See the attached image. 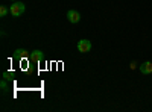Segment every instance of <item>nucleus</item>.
Segmentation results:
<instances>
[{
	"label": "nucleus",
	"mask_w": 152,
	"mask_h": 112,
	"mask_svg": "<svg viewBox=\"0 0 152 112\" xmlns=\"http://www.w3.org/2000/svg\"><path fill=\"white\" fill-rule=\"evenodd\" d=\"M12 76H14L12 73H8V71H5V73H3V79H6V80L12 79Z\"/></svg>",
	"instance_id": "obj_9"
},
{
	"label": "nucleus",
	"mask_w": 152,
	"mask_h": 112,
	"mask_svg": "<svg viewBox=\"0 0 152 112\" xmlns=\"http://www.w3.org/2000/svg\"><path fill=\"white\" fill-rule=\"evenodd\" d=\"M29 59L32 61V62H40V61H43L44 59V53L41 52V50H34V52H31V55H29Z\"/></svg>",
	"instance_id": "obj_4"
},
{
	"label": "nucleus",
	"mask_w": 152,
	"mask_h": 112,
	"mask_svg": "<svg viewBox=\"0 0 152 112\" xmlns=\"http://www.w3.org/2000/svg\"><path fill=\"white\" fill-rule=\"evenodd\" d=\"M8 12H9V9L6 6H0V17H6Z\"/></svg>",
	"instance_id": "obj_7"
},
{
	"label": "nucleus",
	"mask_w": 152,
	"mask_h": 112,
	"mask_svg": "<svg viewBox=\"0 0 152 112\" xmlns=\"http://www.w3.org/2000/svg\"><path fill=\"white\" fill-rule=\"evenodd\" d=\"M67 20H69L70 23L76 24V23H79V20H81V14H79L78 11H75V9H70V11L67 12Z\"/></svg>",
	"instance_id": "obj_3"
},
{
	"label": "nucleus",
	"mask_w": 152,
	"mask_h": 112,
	"mask_svg": "<svg viewBox=\"0 0 152 112\" xmlns=\"http://www.w3.org/2000/svg\"><path fill=\"white\" fill-rule=\"evenodd\" d=\"M140 71L143 74H152V62L151 61H146L140 65Z\"/></svg>",
	"instance_id": "obj_6"
},
{
	"label": "nucleus",
	"mask_w": 152,
	"mask_h": 112,
	"mask_svg": "<svg viewBox=\"0 0 152 112\" xmlns=\"http://www.w3.org/2000/svg\"><path fill=\"white\" fill-rule=\"evenodd\" d=\"M0 88H2V91H3V92H6V91H8V83H6V79H3V80H2V83H0Z\"/></svg>",
	"instance_id": "obj_8"
},
{
	"label": "nucleus",
	"mask_w": 152,
	"mask_h": 112,
	"mask_svg": "<svg viewBox=\"0 0 152 112\" xmlns=\"http://www.w3.org/2000/svg\"><path fill=\"white\" fill-rule=\"evenodd\" d=\"M78 50L81 52V53H88L91 50V43L88 41V40H81V41H78Z\"/></svg>",
	"instance_id": "obj_2"
},
{
	"label": "nucleus",
	"mask_w": 152,
	"mask_h": 112,
	"mask_svg": "<svg viewBox=\"0 0 152 112\" xmlns=\"http://www.w3.org/2000/svg\"><path fill=\"white\" fill-rule=\"evenodd\" d=\"M29 52L26 50V48H17V50L14 52V56L17 58V59H26V58H29Z\"/></svg>",
	"instance_id": "obj_5"
},
{
	"label": "nucleus",
	"mask_w": 152,
	"mask_h": 112,
	"mask_svg": "<svg viewBox=\"0 0 152 112\" xmlns=\"http://www.w3.org/2000/svg\"><path fill=\"white\" fill-rule=\"evenodd\" d=\"M24 9H26V6L23 2H14L9 6V14L12 17H21L24 14Z\"/></svg>",
	"instance_id": "obj_1"
}]
</instances>
